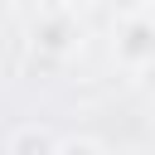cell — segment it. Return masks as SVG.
Returning a JSON list of instances; mask_svg holds the SVG:
<instances>
[{"mask_svg": "<svg viewBox=\"0 0 155 155\" xmlns=\"http://www.w3.org/2000/svg\"><path fill=\"white\" fill-rule=\"evenodd\" d=\"M111 53H116L121 68H136V73H140L145 63H155V15L131 10V15L121 19V29H116Z\"/></svg>", "mask_w": 155, "mask_h": 155, "instance_id": "cell-1", "label": "cell"}, {"mask_svg": "<svg viewBox=\"0 0 155 155\" xmlns=\"http://www.w3.org/2000/svg\"><path fill=\"white\" fill-rule=\"evenodd\" d=\"M29 44H34V53L68 58V53H73V44H78V19H73V10H68V5H58V10L39 15V24H34Z\"/></svg>", "mask_w": 155, "mask_h": 155, "instance_id": "cell-2", "label": "cell"}, {"mask_svg": "<svg viewBox=\"0 0 155 155\" xmlns=\"http://www.w3.org/2000/svg\"><path fill=\"white\" fill-rule=\"evenodd\" d=\"M58 150V140L44 131V126H24V131H15V140H10V155H53Z\"/></svg>", "mask_w": 155, "mask_h": 155, "instance_id": "cell-3", "label": "cell"}, {"mask_svg": "<svg viewBox=\"0 0 155 155\" xmlns=\"http://www.w3.org/2000/svg\"><path fill=\"white\" fill-rule=\"evenodd\" d=\"M53 155H107L97 140H87V136H73V140H58V150Z\"/></svg>", "mask_w": 155, "mask_h": 155, "instance_id": "cell-4", "label": "cell"}, {"mask_svg": "<svg viewBox=\"0 0 155 155\" xmlns=\"http://www.w3.org/2000/svg\"><path fill=\"white\" fill-rule=\"evenodd\" d=\"M140 82H145V87L155 92V63H145V68H140Z\"/></svg>", "mask_w": 155, "mask_h": 155, "instance_id": "cell-5", "label": "cell"}, {"mask_svg": "<svg viewBox=\"0 0 155 155\" xmlns=\"http://www.w3.org/2000/svg\"><path fill=\"white\" fill-rule=\"evenodd\" d=\"M63 5H68V10H82V5H92V0H63Z\"/></svg>", "mask_w": 155, "mask_h": 155, "instance_id": "cell-6", "label": "cell"}, {"mask_svg": "<svg viewBox=\"0 0 155 155\" xmlns=\"http://www.w3.org/2000/svg\"><path fill=\"white\" fill-rule=\"evenodd\" d=\"M150 5H155V0H150Z\"/></svg>", "mask_w": 155, "mask_h": 155, "instance_id": "cell-7", "label": "cell"}]
</instances>
